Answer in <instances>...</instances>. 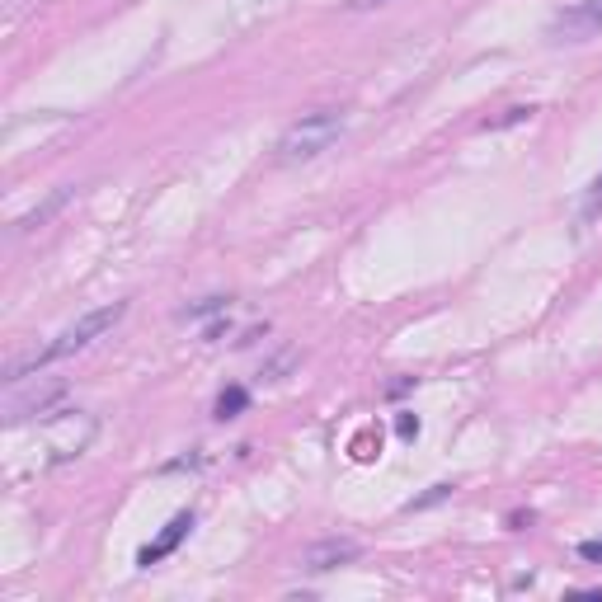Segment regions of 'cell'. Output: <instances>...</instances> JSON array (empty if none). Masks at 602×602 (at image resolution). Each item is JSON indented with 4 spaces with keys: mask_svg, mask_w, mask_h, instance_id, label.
Wrapping results in <instances>:
<instances>
[{
    "mask_svg": "<svg viewBox=\"0 0 602 602\" xmlns=\"http://www.w3.org/2000/svg\"><path fill=\"white\" fill-rule=\"evenodd\" d=\"M128 316V301H109V306H99V310H85L80 320H71L61 335L52 339V344H43L38 353H29L24 363H10V372H5V382L10 386H19L24 377H33V372H43L48 363H61V358H71V353H80V348H90L94 339H103L109 329Z\"/></svg>",
    "mask_w": 602,
    "mask_h": 602,
    "instance_id": "6da1fadb",
    "label": "cell"
},
{
    "mask_svg": "<svg viewBox=\"0 0 602 602\" xmlns=\"http://www.w3.org/2000/svg\"><path fill=\"white\" fill-rule=\"evenodd\" d=\"M344 132H348L344 109H310V113H301L292 128L278 137V165H306V160H316V156H325L329 147H335Z\"/></svg>",
    "mask_w": 602,
    "mask_h": 602,
    "instance_id": "7a4b0ae2",
    "label": "cell"
},
{
    "mask_svg": "<svg viewBox=\"0 0 602 602\" xmlns=\"http://www.w3.org/2000/svg\"><path fill=\"white\" fill-rule=\"evenodd\" d=\"M67 400V386L61 382H43V386H29V391H14L10 405H5V424L19 428L29 419H52V414H61L57 405Z\"/></svg>",
    "mask_w": 602,
    "mask_h": 602,
    "instance_id": "3957f363",
    "label": "cell"
},
{
    "mask_svg": "<svg viewBox=\"0 0 602 602\" xmlns=\"http://www.w3.org/2000/svg\"><path fill=\"white\" fill-rule=\"evenodd\" d=\"M602 33V0H574L551 19V38L555 43H589Z\"/></svg>",
    "mask_w": 602,
    "mask_h": 602,
    "instance_id": "277c9868",
    "label": "cell"
},
{
    "mask_svg": "<svg viewBox=\"0 0 602 602\" xmlns=\"http://www.w3.org/2000/svg\"><path fill=\"white\" fill-rule=\"evenodd\" d=\"M94 419L90 414H52V443H48V462H71L90 447L94 438Z\"/></svg>",
    "mask_w": 602,
    "mask_h": 602,
    "instance_id": "5b68a950",
    "label": "cell"
},
{
    "mask_svg": "<svg viewBox=\"0 0 602 602\" xmlns=\"http://www.w3.org/2000/svg\"><path fill=\"white\" fill-rule=\"evenodd\" d=\"M358 555H363V546L353 542V536H329V542L310 546L301 555V570L306 574H329V570H339V565H353Z\"/></svg>",
    "mask_w": 602,
    "mask_h": 602,
    "instance_id": "8992f818",
    "label": "cell"
},
{
    "mask_svg": "<svg viewBox=\"0 0 602 602\" xmlns=\"http://www.w3.org/2000/svg\"><path fill=\"white\" fill-rule=\"evenodd\" d=\"M189 527H193V513H175L170 523L160 527V536H156V542H151V546H141L137 565H141V570H151V565H160L165 555H175V551H179V542L189 536Z\"/></svg>",
    "mask_w": 602,
    "mask_h": 602,
    "instance_id": "52a82bcc",
    "label": "cell"
},
{
    "mask_svg": "<svg viewBox=\"0 0 602 602\" xmlns=\"http://www.w3.org/2000/svg\"><path fill=\"white\" fill-rule=\"evenodd\" d=\"M76 198V189H71V184H61V189H52L43 202H38V207H29V212L24 217H14V226H10V236H29V231H38V226H48L57 212H61V207H67Z\"/></svg>",
    "mask_w": 602,
    "mask_h": 602,
    "instance_id": "ba28073f",
    "label": "cell"
},
{
    "mask_svg": "<svg viewBox=\"0 0 602 602\" xmlns=\"http://www.w3.org/2000/svg\"><path fill=\"white\" fill-rule=\"evenodd\" d=\"M245 405H250V391H245V386H226L217 396V419H236Z\"/></svg>",
    "mask_w": 602,
    "mask_h": 602,
    "instance_id": "9c48e42d",
    "label": "cell"
},
{
    "mask_svg": "<svg viewBox=\"0 0 602 602\" xmlns=\"http://www.w3.org/2000/svg\"><path fill=\"white\" fill-rule=\"evenodd\" d=\"M226 306H231V297H202L193 306L179 310V320H207V316H226Z\"/></svg>",
    "mask_w": 602,
    "mask_h": 602,
    "instance_id": "30bf717a",
    "label": "cell"
},
{
    "mask_svg": "<svg viewBox=\"0 0 602 602\" xmlns=\"http://www.w3.org/2000/svg\"><path fill=\"white\" fill-rule=\"evenodd\" d=\"M447 494H452V485H428V490L419 494V499H409L405 508H409V513H424V508H433V504H443Z\"/></svg>",
    "mask_w": 602,
    "mask_h": 602,
    "instance_id": "8fae6325",
    "label": "cell"
},
{
    "mask_svg": "<svg viewBox=\"0 0 602 602\" xmlns=\"http://www.w3.org/2000/svg\"><path fill=\"white\" fill-rule=\"evenodd\" d=\"M396 433H400V438H419V419H414V414H400Z\"/></svg>",
    "mask_w": 602,
    "mask_h": 602,
    "instance_id": "7c38bea8",
    "label": "cell"
},
{
    "mask_svg": "<svg viewBox=\"0 0 602 602\" xmlns=\"http://www.w3.org/2000/svg\"><path fill=\"white\" fill-rule=\"evenodd\" d=\"M532 113H536V109H508L499 122H490V128H513V122H523V118H532Z\"/></svg>",
    "mask_w": 602,
    "mask_h": 602,
    "instance_id": "4fadbf2b",
    "label": "cell"
},
{
    "mask_svg": "<svg viewBox=\"0 0 602 602\" xmlns=\"http://www.w3.org/2000/svg\"><path fill=\"white\" fill-rule=\"evenodd\" d=\"M598 207H602V175L593 179V193H589V202H584V217H593Z\"/></svg>",
    "mask_w": 602,
    "mask_h": 602,
    "instance_id": "5bb4252c",
    "label": "cell"
},
{
    "mask_svg": "<svg viewBox=\"0 0 602 602\" xmlns=\"http://www.w3.org/2000/svg\"><path fill=\"white\" fill-rule=\"evenodd\" d=\"M579 555L593 560V565H602V542H584V546H579Z\"/></svg>",
    "mask_w": 602,
    "mask_h": 602,
    "instance_id": "9a60e30c",
    "label": "cell"
},
{
    "mask_svg": "<svg viewBox=\"0 0 602 602\" xmlns=\"http://www.w3.org/2000/svg\"><path fill=\"white\" fill-rule=\"evenodd\" d=\"M358 10H372V5H386V0H353Z\"/></svg>",
    "mask_w": 602,
    "mask_h": 602,
    "instance_id": "2e32d148",
    "label": "cell"
}]
</instances>
